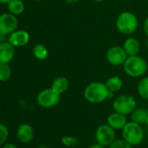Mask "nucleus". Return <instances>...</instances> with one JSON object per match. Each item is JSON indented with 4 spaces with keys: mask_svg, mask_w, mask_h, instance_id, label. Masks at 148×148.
Wrapping results in <instances>:
<instances>
[{
    "mask_svg": "<svg viewBox=\"0 0 148 148\" xmlns=\"http://www.w3.org/2000/svg\"><path fill=\"white\" fill-rule=\"evenodd\" d=\"M84 97L92 104H99L109 99L110 92L106 84L101 82H92L86 87Z\"/></svg>",
    "mask_w": 148,
    "mask_h": 148,
    "instance_id": "f257e3e1",
    "label": "nucleus"
},
{
    "mask_svg": "<svg viewBox=\"0 0 148 148\" xmlns=\"http://www.w3.org/2000/svg\"><path fill=\"white\" fill-rule=\"evenodd\" d=\"M147 67L146 61L138 55L128 56L123 64L125 73L132 78H138L143 76L147 71Z\"/></svg>",
    "mask_w": 148,
    "mask_h": 148,
    "instance_id": "f03ea898",
    "label": "nucleus"
},
{
    "mask_svg": "<svg viewBox=\"0 0 148 148\" xmlns=\"http://www.w3.org/2000/svg\"><path fill=\"white\" fill-rule=\"evenodd\" d=\"M138 25L137 17L130 12H124L119 14L116 20L117 30L124 35H131L136 32Z\"/></svg>",
    "mask_w": 148,
    "mask_h": 148,
    "instance_id": "7ed1b4c3",
    "label": "nucleus"
},
{
    "mask_svg": "<svg viewBox=\"0 0 148 148\" xmlns=\"http://www.w3.org/2000/svg\"><path fill=\"white\" fill-rule=\"evenodd\" d=\"M122 137L131 145H139L144 138V132L139 124L131 121L127 122L122 129Z\"/></svg>",
    "mask_w": 148,
    "mask_h": 148,
    "instance_id": "20e7f679",
    "label": "nucleus"
},
{
    "mask_svg": "<svg viewBox=\"0 0 148 148\" xmlns=\"http://www.w3.org/2000/svg\"><path fill=\"white\" fill-rule=\"evenodd\" d=\"M112 107L114 112L126 116L136 109V100L131 95H120L113 101Z\"/></svg>",
    "mask_w": 148,
    "mask_h": 148,
    "instance_id": "39448f33",
    "label": "nucleus"
},
{
    "mask_svg": "<svg viewBox=\"0 0 148 148\" xmlns=\"http://www.w3.org/2000/svg\"><path fill=\"white\" fill-rule=\"evenodd\" d=\"M60 100V93L51 87L41 91L37 97L38 104L43 108H51L57 106Z\"/></svg>",
    "mask_w": 148,
    "mask_h": 148,
    "instance_id": "423d86ee",
    "label": "nucleus"
},
{
    "mask_svg": "<svg viewBox=\"0 0 148 148\" xmlns=\"http://www.w3.org/2000/svg\"><path fill=\"white\" fill-rule=\"evenodd\" d=\"M115 130L108 124L99 125L95 132V138L97 143L106 146H109L115 140Z\"/></svg>",
    "mask_w": 148,
    "mask_h": 148,
    "instance_id": "0eeeda50",
    "label": "nucleus"
},
{
    "mask_svg": "<svg viewBox=\"0 0 148 148\" xmlns=\"http://www.w3.org/2000/svg\"><path fill=\"white\" fill-rule=\"evenodd\" d=\"M18 28V18L12 13H4L0 15V34L7 36L12 34Z\"/></svg>",
    "mask_w": 148,
    "mask_h": 148,
    "instance_id": "6e6552de",
    "label": "nucleus"
},
{
    "mask_svg": "<svg viewBox=\"0 0 148 148\" xmlns=\"http://www.w3.org/2000/svg\"><path fill=\"white\" fill-rule=\"evenodd\" d=\"M127 57L128 56L125 51L123 46H113L107 51L106 58L110 64L113 66H118L121 64L123 65Z\"/></svg>",
    "mask_w": 148,
    "mask_h": 148,
    "instance_id": "1a4fd4ad",
    "label": "nucleus"
},
{
    "mask_svg": "<svg viewBox=\"0 0 148 148\" xmlns=\"http://www.w3.org/2000/svg\"><path fill=\"white\" fill-rule=\"evenodd\" d=\"M30 40V35L25 31H15L12 34H10L8 38V41L15 47H20L26 45L29 43Z\"/></svg>",
    "mask_w": 148,
    "mask_h": 148,
    "instance_id": "9d476101",
    "label": "nucleus"
},
{
    "mask_svg": "<svg viewBox=\"0 0 148 148\" xmlns=\"http://www.w3.org/2000/svg\"><path fill=\"white\" fill-rule=\"evenodd\" d=\"M17 138L22 143H29L34 137V130L29 124H22L17 129Z\"/></svg>",
    "mask_w": 148,
    "mask_h": 148,
    "instance_id": "9b49d317",
    "label": "nucleus"
},
{
    "mask_svg": "<svg viewBox=\"0 0 148 148\" xmlns=\"http://www.w3.org/2000/svg\"><path fill=\"white\" fill-rule=\"evenodd\" d=\"M14 46L8 41H4L0 44V63L8 64L14 57Z\"/></svg>",
    "mask_w": 148,
    "mask_h": 148,
    "instance_id": "f8f14e48",
    "label": "nucleus"
},
{
    "mask_svg": "<svg viewBox=\"0 0 148 148\" xmlns=\"http://www.w3.org/2000/svg\"><path fill=\"white\" fill-rule=\"evenodd\" d=\"M126 123H127V120H126L125 115H123L116 112L113 113H111L107 117V124L111 127H112L114 130L123 129V127L125 125Z\"/></svg>",
    "mask_w": 148,
    "mask_h": 148,
    "instance_id": "ddd939ff",
    "label": "nucleus"
},
{
    "mask_svg": "<svg viewBox=\"0 0 148 148\" xmlns=\"http://www.w3.org/2000/svg\"><path fill=\"white\" fill-rule=\"evenodd\" d=\"M123 48L127 56H135L138 55L140 51V44L138 39L134 38H128L125 41Z\"/></svg>",
    "mask_w": 148,
    "mask_h": 148,
    "instance_id": "4468645a",
    "label": "nucleus"
},
{
    "mask_svg": "<svg viewBox=\"0 0 148 148\" xmlns=\"http://www.w3.org/2000/svg\"><path fill=\"white\" fill-rule=\"evenodd\" d=\"M68 87H69V81L65 77H58L52 81L51 84V88L60 94L67 91Z\"/></svg>",
    "mask_w": 148,
    "mask_h": 148,
    "instance_id": "2eb2a0df",
    "label": "nucleus"
},
{
    "mask_svg": "<svg viewBox=\"0 0 148 148\" xmlns=\"http://www.w3.org/2000/svg\"><path fill=\"white\" fill-rule=\"evenodd\" d=\"M105 84H106L107 89L109 90V92H112L113 93L121 90V88L123 86V81L118 76H112V77L109 78Z\"/></svg>",
    "mask_w": 148,
    "mask_h": 148,
    "instance_id": "dca6fc26",
    "label": "nucleus"
},
{
    "mask_svg": "<svg viewBox=\"0 0 148 148\" xmlns=\"http://www.w3.org/2000/svg\"><path fill=\"white\" fill-rule=\"evenodd\" d=\"M148 117V111L144 108H138L135 109L131 113L132 121L136 122L138 124H145L146 119Z\"/></svg>",
    "mask_w": 148,
    "mask_h": 148,
    "instance_id": "f3484780",
    "label": "nucleus"
},
{
    "mask_svg": "<svg viewBox=\"0 0 148 148\" xmlns=\"http://www.w3.org/2000/svg\"><path fill=\"white\" fill-rule=\"evenodd\" d=\"M9 12L14 15H19L24 12L25 5L21 0H11L8 3Z\"/></svg>",
    "mask_w": 148,
    "mask_h": 148,
    "instance_id": "a211bd4d",
    "label": "nucleus"
},
{
    "mask_svg": "<svg viewBox=\"0 0 148 148\" xmlns=\"http://www.w3.org/2000/svg\"><path fill=\"white\" fill-rule=\"evenodd\" d=\"M137 91L138 95L144 99H148V77L143 78L138 84Z\"/></svg>",
    "mask_w": 148,
    "mask_h": 148,
    "instance_id": "6ab92c4d",
    "label": "nucleus"
},
{
    "mask_svg": "<svg viewBox=\"0 0 148 148\" xmlns=\"http://www.w3.org/2000/svg\"><path fill=\"white\" fill-rule=\"evenodd\" d=\"M33 55L36 58L39 59V60H45L47 57H48V50L47 48L41 45V44H38L33 47Z\"/></svg>",
    "mask_w": 148,
    "mask_h": 148,
    "instance_id": "aec40b11",
    "label": "nucleus"
},
{
    "mask_svg": "<svg viewBox=\"0 0 148 148\" xmlns=\"http://www.w3.org/2000/svg\"><path fill=\"white\" fill-rule=\"evenodd\" d=\"M12 68L8 64L0 63V81L5 82L10 79L12 76Z\"/></svg>",
    "mask_w": 148,
    "mask_h": 148,
    "instance_id": "412c9836",
    "label": "nucleus"
},
{
    "mask_svg": "<svg viewBox=\"0 0 148 148\" xmlns=\"http://www.w3.org/2000/svg\"><path fill=\"white\" fill-rule=\"evenodd\" d=\"M61 143L67 147L75 146L78 144V138L72 136H64L61 138Z\"/></svg>",
    "mask_w": 148,
    "mask_h": 148,
    "instance_id": "4be33fe9",
    "label": "nucleus"
},
{
    "mask_svg": "<svg viewBox=\"0 0 148 148\" xmlns=\"http://www.w3.org/2000/svg\"><path fill=\"white\" fill-rule=\"evenodd\" d=\"M109 148H132V145L127 143L125 139H117L109 145Z\"/></svg>",
    "mask_w": 148,
    "mask_h": 148,
    "instance_id": "5701e85b",
    "label": "nucleus"
},
{
    "mask_svg": "<svg viewBox=\"0 0 148 148\" xmlns=\"http://www.w3.org/2000/svg\"><path fill=\"white\" fill-rule=\"evenodd\" d=\"M9 136V130L7 126H5L4 124L0 123V145L4 144Z\"/></svg>",
    "mask_w": 148,
    "mask_h": 148,
    "instance_id": "b1692460",
    "label": "nucleus"
},
{
    "mask_svg": "<svg viewBox=\"0 0 148 148\" xmlns=\"http://www.w3.org/2000/svg\"><path fill=\"white\" fill-rule=\"evenodd\" d=\"M143 28H144V32H145V36L148 38V18L145 20V22H144V25H143Z\"/></svg>",
    "mask_w": 148,
    "mask_h": 148,
    "instance_id": "393cba45",
    "label": "nucleus"
},
{
    "mask_svg": "<svg viewBox=\"0 0 148 148\" xmlns=\"http://www.w3.org/2000/svg\"><path fill=\"white\" fill-rule=\"evenodd\" d=\"M89 148H105V146L102 145H100V144H99V143H97V144L92 145Z\"/></svg>",
    "mask_w": 148,
    "mask_h": 148,
    "instance_id": "a878e982",
    "label": "nucleus"
},
{
    "mask_svg": "<svg viewBox=\"0 0 148 148\" xmlns=\"http://www.w3.org/2000/svg\"><path fill=\"white\" fill-rule=\"evenodd\" d=\"M2 148H18V147L15 145H13V144H6Z\"/></svg>",
    "mask_w": 148,
    "mask_h": 148,
    "instance_id": "bb28decb",
    "label": "nucleus"
},
{
    "mask_svg": "<svg viewBox=\"0 0 148 148\" xmlns=\"http://www.w3.org/2000/svg\"><path fill=\"white\" fill-rule=\"evenodd\" d=\"M66 3L67 4H70V5H74V4H76L78 3L79 0H65Z\"/></svg>",
    "mask_w": 148,
    "mask_h": 148,
    "instance_id": "cd10ccee",
    "label": "nucleus"
},
{
    "mask_svg": "<svg viewBox=\"0 0 148 148\" xmlns=\"http://www.w3.org/2000/svg\"><path fill=\"white\" fill-rule=\"evenodd\" d=\"M5 41V36H2L1 34H0V44H1L2 42Z\"/></svg>",
    "mask_w": 148,
    "mask_h": 148,
    "instance_id": "c85d7f7f",
    "label": "nucleus"
},
{
    "mask_svg": "<svg viewBox=\"0 0 148 148\" xmlns=\"http://www.w3.org/2000/svg\"><path fill=\"white\" fill-rule=\"evenodd\" d=\"M11 0H0V3L1 4H8Z\"/></svg>",
    "mask_w": 148,
    "mask_h": 148,
    "instance_id": "c756f323",
    "label": "nucleus"
},
{
    "mask_svg": "<svg viewBox=\"0 0 148 148\" xmlns=\"http://www.w3.org/2000/svg\"><path fill=\"white\" fill-rule=\"evenodd\" d=\"M93 1H95V2H103V1H105V0H93Z\"/></svg>",
    "mask_w": 148,
    "mask_h": 148,
    "instance_id": "7c9ffc66",
    "label": "nucleus"
},
{
    "mask_svg": "<svg viewBox=\"0 0 148 148\" xmlns=\"http://www.w3.org/2000/svg\"><path fill=\"white\" fill-rule=\"evenodd\" d=\"M38 148H49V147H47V146H45V145H41V146H39V147H38Z\"/></svg>",
    "mask_w": 148,
    "mask_h": 148,
    "instance_id": "2f4dec72",
    "label": "nucleus"
},
{
    "mask_svg": "<svg viewBox=\"0 0 148 148\" xmlns=\"http://www.w3.org/2000/svg\"><path fill=\"white\" fill-rule=\"evenodd\" d=\"M145 124L147 125V126H148V117H147V119H146V121H145Z\"/></svg>",
    "mask_w": 148,
    "mask_h": 148,
    "instance_id": "473e14b6",
    "label": "nucleus"
},
{
    "mask_svg": "<svg viewBox=\"0 0 148 148\" xmlns=\"http://www.w3.org/2000/svg\"><path fill=\"white\" fill-rule=\"evenodd\" d=\"M34 1H40V0H34Z\"/></svg>",
    "mask_w": 148,
    "mask_h": 148,
    "instance_id": "72a5a7b5",
    "label": "nucleus"
}]
</instances>
